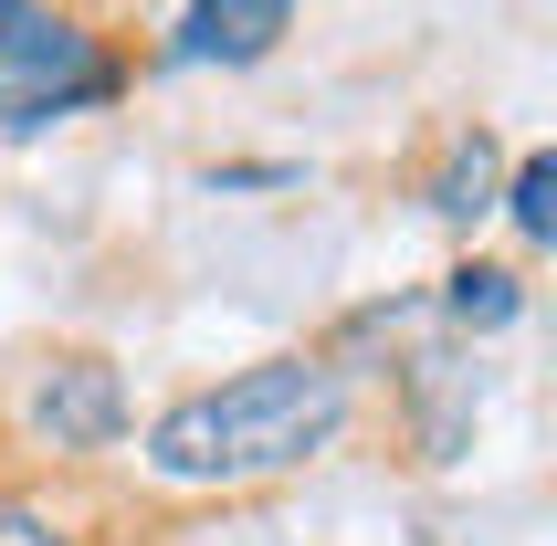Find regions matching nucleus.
I'll use <instances>...</instances> for the list:
<instances>
[{
  "mask_svg": "<svg viewBox=\"0 0 557 546\" xmlns=\"http://www.w3.org/2000/svg\"><path fill=\"white\" fill-rule=\"evenodd\" d=\"M32 431L53 442V452H95V442H116L126 421V389H116V368L106 358H53L42 379H32Z\"/></svg>",
  "mask_w": 557,
  "mask_h": 546,
  "instance_id": "3",
  "label": "nucleus"
},
{
  "mask_svg": "<svg viewBox=\"0 0 557 546\" xmlns=\"http://www.w3.org/2000/svg\"><path fill=\"white\" fill-rule=\"evenodd\" d=\"M442 305H453L463 326H516V305H527V295H516V273H495V263H463Z\"/></svg>",
  "mask_w": 557,
  "mask_h": 546,
  "instance_id": "5",
  "label": "nucleus"
},
{
  "mask_svg": "<svg viewBox=\"0 0 557 546\" xmlns=\"http://www.w3.org/2000/svg\"><path fill=\"white\" fill-rule=\"evenodd\" d=\"M347 421V379L315 358H274L243 368L221 389L180 399L169 421L148 431V473L158 484H263V473H295L306 452H326Z\"/></svg>",
  "mask_w": 557,
  "mask_h": 546,
  "instance_id": "1",
  "label": "nucleus"
},
{
  "mask_svg": "<svg viewBox=\"0 0 557 546\" xmlns=\"http://www.w3.org/2000/svg\"><path fill=\"white\" fill-rule=\"evenodd\" d=\"M106 95V63L53 0H0V116L11 126H42L63 106Z\"/></svg>",
  "mask_w": 557,
  "mask_h": 546,
  "instance_id": "2",
  "label": "nucleus"
},
{
  "mask_svg": "<svg viewBox=\"0 0 557 546\" xmlns=\"http://www.w3.org/2000/svg\"><path fill=\"white\" fill-rule=\"evenodd\" d=\"M484 169H495V158H484V137H473V148L442 169V211H453V221H473V211H484Z\"/></svg>",
  "mask_w": 557,
  "mask_h": 546,
  "instance_id": "7",
  "label": "nucleus"
},
{
  "mask_svg": "<svg viewBox=\"0 0 557 546\" xmlns=\"http://www.w3.org/2000/svg\"><path fill=\"white\" fill-rule=\"evenodd\" d=\"M547 189H557V158H527V169H516V221H527V243H547V232H557Z\"/></svg>",
  "mask_w": 557,
  "mask_h": 546,
  "instance_id": "6",
  "label": "nucleus"
},
{
  "mask_svg": "<svg viewBox=\"0 0 557 546\" xmlns=\"http://www.w3.org/2000/svg\"><path fill=\"white\" fill-rule=\"evenodd\" d=\"M0 546H63V536L32 516V505H0Z\"/></svg>",
  "mask_w": 557,
  "mask_h": 546,
  "instance_id": "8",
  "label": "nucleus"
},
{
  "mask_svg": "<svg viewBox=\"0 0 557 546\" xmlns=\"http://www.w3.org/2000/svg\"><path fill=\"white\" fill-rule=\"evenodd\" d=\"M284 11H295V0H189L180 53L189 63H252V53H274Z\"/></svg>",
  "mask_w": 557,
  "mask_h": 546,
  "instance_id": "4",
  "label": "nucleus"
}]
</instances>
